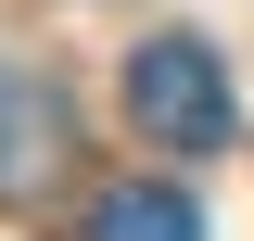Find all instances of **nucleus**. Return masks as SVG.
Wrapping results in <instances>:
<instances>
[{"mask_svg": "<svg viewBox=\"0 0 254 241\" xmlns=\"http://www.w3.org/2000/svg\"><path fill=\"white\" fill-rule=\"evenodd\" d=\"M89 241H203V203L165 190V178H127V190L89 203Z\"/></svg>", "mask_w": 254, "mask_h": 241, "instance_id": "3", "label": "nucleus"}, {"mask_svg": "<svg viewBox=\"0 0 254 241\" xmlns=\"http://www.w3.org/2000/svg\"><path fill=\"white\" fill-rule=\"evenodd\" d=\"M64 140H76L64 89L38 76V63H0V190H38V178L64 165Z\"/></svg>", "mask_w": 254, "mask_h": 241, "instance_id": "2", "label": "nucleus"}, {"mask_svg": "<svg viewBox=\"0 0 254 241\" xmlns=\"http://www.w3.org/2000/svg\"><path fill=\"white\" fill-rule=\"evenodd\" d=\"M127 115L153 127L165 152H216L229 127V76H216V51H203V38H140V51H127Z\"/></svg>", "mask_w": 254, "mask_h": 241, "instance_id": "1", "label": "nucleus"}]
</instances>
